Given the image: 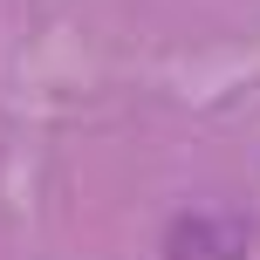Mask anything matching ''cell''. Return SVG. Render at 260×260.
Segmentation results:
<instances>
[{
	"instance_id": "1",
	"label": "cell",
	"mask_w": 260,
	"mask_h": 260,
	"mask_svg": "<svg viewBox=\"0 0 260 260\" xmlns=\"http://www.w3.org/2000/svg\"><path fill=\"white\" fill-rule=\"evenodd\" d=\"M165 260H247V226L233 212H178L165 233Z\"/></svg>"
}]
</instances>
